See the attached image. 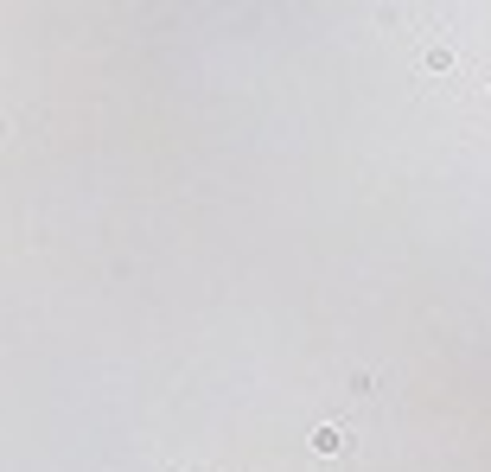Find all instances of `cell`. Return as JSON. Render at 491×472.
<instances>
[{
    "label": "cell",
    "mask_w": 491,
    "mask_h": 472,
    "mask_svg": "<svg viewBox=\"0 0 491 472\" xmlns=\"http://www.w3.org/2000/svg\"><path fill=\"white\" fill-rule=\"evenodd\" d=\"M313 447H319V453H344L351 441H344V428H313Z\"/></svg>",
    "instance_id": "1"
}]
</instances>
